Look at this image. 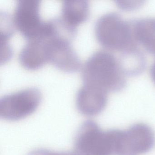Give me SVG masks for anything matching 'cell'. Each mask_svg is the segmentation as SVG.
Returning <instances> with one entry per match:
<instances>
[{"label": "cell", "mask_w": 155, "mask_h": 155, "mask_svg": "<svg viewBox=\"0 0 155 155\" xmlns=\"http://www.w3.org/2000/svg\"><path fill=\"white\" fill-rule=\"evenodd\" d=\"M108 93L101 89L83 85L78 91L76 96L78 110L88 117L98 115L107 106Z\"/></svg>", "instance_id": "8"}, {"label": "cell", "mask_w": 155, "mask_h": 155, "mask_svg": "<svg viewBox=\"0 0 155 155\" xmlns=\"http://www.w3.org/2000/svg\"><path fill=\"white\" fill-rule=\"evenodd\" d=\"M44 37L48 62L66 72H75L79 70L81 61L71 46L72 40L53 32Z\"/></svg>", "instance_id": "5"}, {"label": "cell", "mask_w": 155, "mask_h": 155, "mask_svg": "<svg viewBox=\"0 0 155 155\" xmlns=\"http://www.w3.org/2000/svg\"><path fill=\"white\" fill-rule=\"evenodd\" d=\"M118 60L120 68L126 76H138L146 69V58L138 47L122 51Z\"/></svg>", "instance_id": "11"}, {"label": "cell", "mask_w": 155, "mask_h": 155, "mask_svg": "<svg viewBox=\"0 0 155 155\" xmlns=\"http://www.w3.org/2000/svg\"><path fill=\"white\" fill-rule=\"evenodd\" d=\"M27 155H77L74 152H54L44 149H38L31 151Z\"/></svg>", "instance_id": "13"}, {"label": "cell", "mask_w": 155, "mask_h": 155, "mask_svg": "<svg viewBox=\"0 0 155 155\" xmlns=\"http://www.w3.org/2000/svg\"><path fill=\"white\" fill-rule=\"evenodd\" d=\"M150 72L151 78H152V80L155 84V61L152 64V66H151Z\"/></svg>", "instance_id": "14"}, {"label": "cell", "mask_w": 155, "mask_h": 155, "mask_svg": "<svg viewBox=\"0 0 155 155\" xmlns=\"http://www.w3.org/2000/svg\"><path fill=\"white\" fill-rule=\"evenodd\" d=\"M126 75L121 70L118 60L107 51L94 52L82 67L83 85L103 90L109 93L118 92L127 84Z\"/></svg>", "instance_id": "1"}, {"label": "cell", "mask_w": 155, "mask_h": 155, "mask_svg": "<svg viewBox=\"0 0 155 155\" xmlns=\"http://www.w3.org/2000/svg\"><path fill=\"white\" fill-rule=\"evenodd\" d=\"M41 100V93L36 88L7 94L0 99V117L9 121L22 119L32 114Z\"/></svg>", "instance_id": "4"}, {"label": "cell", "mask_w": 155, "mask_h": 155, "mask_svg": "<svg viewBox=\"0 0 155 155\" xmlns=\"http://www.w3.org/2000/svg\"><path fill=\"white\" fill-rule=\"evenodd\" d=\"M130 21L137 45H140L150 54L155 55V18Z\"/></svg>", "instance_id": "10"}, {"label": "cell", "mask_w": 155, "mask_h": 155, "mask_svg": "<svg viewBox=\"0 0 155 155\" xmlns=\"http://www.w3.org/2000/svg\"><path fill=\"white\" fill-rule=\"evenodd\" d=\"M155 136L149 126L135 124L127 130H120L116 155H141L149 151L154 144Z\"/></svg>", "instance_id": "6"}, {"label": "cell", "mask_w": 155, "mask_h": 155, "mask_svg": "<svg viewBox=\"0 0 155 155\" xmlns=\"http://www.w3.org/2000/svg\"><path fill=\"white\" fill-rule=\"evenodd\" d=\"M19 61L22 67L30 70L38 69L47 61L46 41L42 36L27 40L21 50Z\"/></svg>", "instance_id": "9"}, {"label": "cell", "mask_w": 155, "mask_h": 155, "mask_svg": "<svg viewBox=\"0 0 155 155\" xmlns=\"http://www.w3.org/2000/svg\"><path fill=\"white\" fill-rule=\"evenodd\" d=\"M61 12V18L68 24L76 28L88 18L89 3L86 0L64 1Z\"/></svg>", "instance_id": "12"}, {"label": "cell", "mask_w": 155, "mask_h": 155, "mask_svg": "<svg viewBox=\"0 0 155 155\" xmlns=\"http://www.w3.org/2000/svg\"><path fill=\"white\" fill-rule=\"evenodd\" d=\"M39 0H18L13 13L14 26L28 40L38 36L41 32L44 21L40 14Z\"/></svg>", "instance_id": "7"}, {"label": "cell", "mask_w": 155, "mask_h": 155, "mask_svg": "<svg viewBox=\"0 0 155 155\" xmlns=\"http://www.w3.org/2000/svg\"><path fill=\"white\" fill-rule=\"evenodd\" d=\"M120 130H103L95 121L82 123L74 140L77 155H115Z\"/></svg>", "instance_id": "3"}, {"label": "cell", "mask_w": 155, "mask_h": 155, "mask_svg": "<svg viewBox=\"0 0 155 155\" xmlns=\"http://www.w3.org/2000/svg\"><path fill=\"white\" fill-rule=\"evenodd\" d=\"M95 33L99 43L108 50L122 52L138 46L130 21L124 20L116 12L101 16L95 23Z\"/></svg>", "instance_id": "2"}]
</instances>
